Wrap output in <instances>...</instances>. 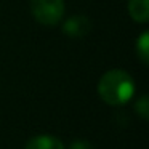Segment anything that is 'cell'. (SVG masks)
<instances>
[{"label": "cell", "instance_id": "cell-1", "mask_svg": "<svg viewBox=\"0 0 149 149\" xmlns=\"http://www.w3.org/2000/svg\"><path fill=\"white\" fill-rule=\"evenodd\" d=\"M135 93V84L128 72L112 69L107 71L98 82V95L106 104L120 106L132 100Z\"/></svg>", "mask_w": 149, "mask_h": 149}, {"label": "cell", "instance_id": "cell-5", "mask_svg": "<svg viewBox=\"0 0 149 149\" xmlns=\"http://www.w3.org/2000/svg\"><path fill=\"white\" fill-rule=\"evenodd\" d=\"M128 13L136 23L149 19V0H128Z\"/></svg>", "mask_w": 149, "mask_h": 149}, {"label": "cell", "instance_id": "cell-6", "mask_svg": "<svg viewBox=\"0 0 149 149\" xmlns=\"http://www.w3.org/2000/svg\"><path fill=\"white\" fill-rule=\"evenodd\" d=\"M148 37H149V34L148 32H143L141 34V37L138 39V42H136V52H138V56H139V59H141L143 63H148V59H149V47H148Z\"/></svg>", "mask_w": 149, "mask_h": 149}, {"label": "cell", "instance_id": "cell-7", "mask_svg": "<svg viewBox=\"0 0 149 149\" xmlns=\"http://www.w3.org/2000/svg\"><path fill=\"white\" fill-rule=\"evenodd\" d=\"M71 149H93L91 144L88 141H84V139H75L71 144Z\"/></svg>", "mask_w": 149, "mask_h": 149}, {"label": "cell", "instance_id": "cell-3", "mask_svg": "<svg viewBox=\"0 0 149 149\" xmlns=\"http://www.w3.org/2000/svg\"><path fill=\"white\" fill-rule=\"evenodd\" d=\"M90 29H91V23L85 16H72L64 24V32L71 37H75V39L85 37L90 32Z\"/></svg>", "mask_w": 149, "mask_h": 149}, {"label": "cell", "instance_id": "cell-2", "mask_svg": "<svg viewBox=\"0 0 149 149\" xmlns=\"http://www.w3.org/2000/svg\"><path fill=\"white\" fill-rule=\"evenodd\" d=\"M32 16L43 26H56L64 15L63 0H31Z\"/></svg>", "mask_w": 149, "mask_h": 149}, {"label": "cell", "instance_id": "cell-4", "mask_svg": "<svg viewBox=\"0 0 149 149\" xmlns=\"http://www.w3.org/2000/svg\"><path fill=\"white\" fill-rule=\"evenodd\" d=\"M26 149H64L61 139L52 135H39L27 141Z\"/></svg>", "mask_w": 149, "mask_h": 149}]
</instances>
